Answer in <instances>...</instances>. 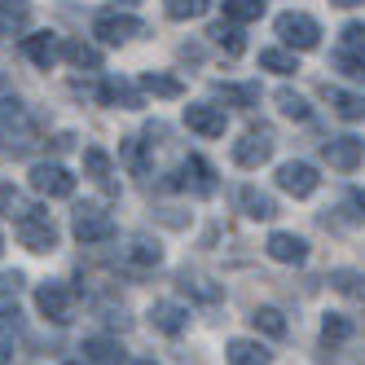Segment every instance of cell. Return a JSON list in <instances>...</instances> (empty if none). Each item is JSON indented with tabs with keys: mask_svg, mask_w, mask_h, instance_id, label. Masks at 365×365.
I'll return each instance as SVG.
<instances>
[{
	"mask_svg": "<svg viewBox=\"0 0 365 365\" xmlns=\"http://www.w3.org/2000/svg\"><path fill=\"white\" fill-rule=\"evenodd\" d=\"M71 233L84 247L110 242L115 238V216L106 212V207H97V202H80V207H75V216H71Z\"/></svg>",
	"mask_w": 365,
	"mask_h": 365,
	"instance_id": "6da1fadb",
	"label": "cell"
},
{
	"mask_svg": "<svg viewBox=\"0 0 365 365\" xmlns=\"http://www.w3.org/2000/svg\"><path fill=\"white\" fill-rule=\"evenodd\" d=\"M273 31L282 36L286 48H295V53H308V48H317V44H322L317 18H312V14H299V9H286V14L273 22Z\"/></svg>",
	"mask_w": 365,
	"mask_h": 365,
	"instance_id": "7a4b0ae2",
	"label": "cell"
},
{
	"mask_svg": "<svg viewBox=\"0 0 365 365\" xmlns=\"http://www.w3.org/2000/svg\"><path fill=\"white\" fill-rule=\"evenodd\" d=\"M31 137H36V119L27 115L22 101L5 97V101H0V145H5V150H27Z\"/></svg>",
	"mask_w": 365,
	"mask_h": 365,
	"instance_id": "3957f363",
	"label": "cell"
},
{
	"mask_svg": "<svg viewBox=\"0 0 365 365\" xmlns=\"http://www.w3.org/2000/svg\"><path fill=\"white\" fill-rule=\"evenodd\" d=\"M141 31H145V22H141L137 14L106 9V14H97V18H93V36H97L101 44H128V40L141 36Z\"/></svg>",
	"mask_w": 365,
	"mask_h": 365,
	"instance_id": "277c9868",
	"label": "cell"
},
{
	"mask_svg": "<svg viewBox=\"0 0 365 365\" xmlns=\"http://www.w3.org/2000/svg\"><path fill=\"white\" fill-rule=\"evenodd\" d=\"M14 229H18V242L27 247V251H36V255L58 251V225H53V216H48V212H36L27 220H18Z\"/></svg>",
	"mask_w": 365,
	"mask_h": 365,
	"instance_id": "5b68a950",
	"label": "cell"
},
{
	"mask_svg": "<svg viewBox=\"0 0 365 365\" xmlns=\"http://www.w3.org/2000/svg\"><path fill=\"white\" fill-rule=\"evenodd\" d=\"M273 159V133H264V128H251V133H242L238 141H233V163L255 172V168H264Z\"/></svg>",
	"mask_w": 365,
	"mask_h": 365,
	"instance_id": "8992f818",
	"label": "cell"
},
{
	"mask_svg": "<svg viewBox=\"0 0 365 365\" xmlns=\"http://www.w3.org/2000/svg\"><path fill=\"white\" fill-rule=\"evenodd\" d=\"M334 66L348 71V75H365V27H361V22H348V27L339 31Z\"/></svg>",
	"mask_w": 365,
	"mask_h": 365,
	"instance_id": "52a82bcc",
	"label": "cell"
},
{
	"mask_svg": "<svg viewBox=\"0 0 365 365\" xmlns=\"http://www.w3.org/2000/svg\"><path fill=\"white\" fill-rule=\"evenodd\" d=\"M36 308H40V317H48L53 326L71 322V308H75L71 286L66 282H40L36 286Z\"/></svg>",
	"mask_w": 365,
	"mask_h": 365,
	"instance_id": "ba28073f",
	"label": "cell"
},
{
	"mask_svg": "<svg viewBox=\"0 0 365 365\" xmlns=\"http://www.w3.org/2000/svg\"><path fill=\"white\" fill-rule=\"evenodd\" d=\"M31 190H36L40 198H71V194H75V176H71V168L44 159V163L31 168Z\"/></svg>",
	"mask_w": 365,
	"mask_h": 365,
	"instance_id": "9c48e42d",
	"label": "cell"
},
{
	"mask_svg": "<svg viewBox=\"0 0 365 365\" xmlns=\"http://www.w3.org/2000/svg\"><path fill=\"white\" fill-rule=\"evenodd\" d=\"M185 128L207 141H216V137H225L229 115H225V106H212V101H194V106H185Z\"/></svg>",
	"mask_w": 365,
	"mask_h": 365,
	"instance_id": "30bf717a",
	"label": "cell"
},
{
	"mask_svg": "<svg viewBox=\"0 0 365 365\" xmlns=\"http://www.w3.org/2000/svg\"><path fill=\"white\" fill-rule=\"evenodd\" d=\"M317 185H322V176H317V168H312V163L291 159V163H282V168H277V190H286L291 198L317 194Z\"/></svg>",
	"mask_w": 365,
	"mask_h": 365,
	"instance_id": "8fae6325",
	"label": "cell"
},
{
	"mask_svg": "<svg viewBox=\"0 0 365 365\" xmlns=\"http://www.w3.org/2000/svg\"><path fill=\"white\" fill-rule=\"evenodd\" d=\"M22 58L40 71H53L62 62V40L53 31H31V36H22Z\"/></svg>",
	"mask_w": 365,
	"mask_h": 365,
	"instance_id": "7c38bea8",
	"label": "cell"
},
{
	"mask_svg": "<svg viewBox=\"0 0 365 365\" xmlns=\"http://www.w3.org/2000/svg\"><path fill=\"white\" fill-rule=\"evenodd\" d=\"M322 154H326V163H330L334 172H356L361 159H365V141H361V137H330V141L322 145Z\"/></svg>",
	"mask_w": 365,
	"mask_h": 365,
	"instance_id": "4fadbf2b",
	"label": "cell"
},
{
	"mask_svg": "<svg viewBox=\"0 0 365 365\" xmlns=\"http://www.w3.org/2000/svg\"><path fill=\"white\" fill-rule=\"evenodd\" d=\"M123 259L137 273H154V269L163 264V247H159V238H150V233H133L128 247H123Z\"/></svg>",
	"mask_w": 365,
	"mask_h": 365,
	"instance_id": "5bb4252c",
	"label": "cell"
},
{
	"mask_svg": "<svg viewBox=\"0 0 365 365\" xmlns=\"http://www.w3.org/2000/svg\"><path fill=\"white\" fill-rule=\"evenodd\" d=\"M93 97L101 101V106H119V110H141V106H145L141 93L128 84V80H115V75H106V80L93 88Z\"/></svg>",
	"mask_w": 365,
	"mask_h": 365,
	"instance_id": "9a60e30c",
	"label": "cell"
},
{
	"mask_svg": "<svg viewBox=\"0 0 365 365\" xmlns=\"http://www.w3.org/2000/svg\"><path fill=\"white\" fill-rule=\"evenodd\" d=\"M180 185L194 190L198 198H212L216 194V168L202 159V154H190L185 163H180Z\"/></svg>",
	"mask_w": 365,
	"mask_h": 365,
	"instance_id": "2e32d148",
	"label": "cell"
},
{
	"mask_svg": "<svg viewBox=\"0 0 365 365\" xmlns=\"http://www.w3.org/2000/svg\"><path fill=\"white\" fill-rule=\"evenodd\" d=\"M145 317H150V326L159 330V334H180V330L190 326V308L176 304V299H154Z\"/></svg>",
	"mask_w": 365,
	"mask_h": 365,
	"instance_id": "e0dca14e",
	"label": "cell"
},
{
	"mask_svg": "<svg viewBox=\"0 0 365 365\" xmlns=\"http://www.w3.org/2000/svg\"><path fill=\"white\" fill-rule=\"evenodd\" d=\"M264 251H269V259H277V264H304L308 259V242L299 238V233H286V229L269 233Z\"/></svg>",
	"mask_w": 365,
	"mask_h": 365,
	"instance_id": "ac0fdd59",
	"label": "cell"
},
{
	"mask_svg": "<svg viewBox=\"0 0 365 365\" xmlns=\"http://www.w3.org/2000/svg\"><path fill=\"white\" fill-rule=\"evenodd\" d=\"M80 352H84V361H93V365H128L123 344H119V339H110V334H88L84 344H80Z\"/></svg>",
	"mask_w": 365,
	"mask_h": 365,
	"instance_id": "d6986e66",
	"label": "cell"
},
{
	"mask_svg": "<svg viewBox=\"0 0 365 365\" xmlns=\"http://www.w3.org/2000/svg\"><path fill=\"white\" fill-rule=\"evenodd\" d=\"M322 97L330 101V110H334L339 119H348V123L365 119V97H361V93H348V88H339V84H326Z\"/></svg>",
	"mask_w": 365,
	"mask_h": 365,
	"instance_id": "ffe728a7",
	"label": "cell"
},
{
	"mask_svg": "<svg viewBox=\"0 0 365 365\" xmlns=\"http://www.w3.org/2000/svg\"><path fill=\"white\" fill-rule=\"evenodd\" d=\"M36 212H44V207L40 202H31L27 194H22V190H14V185H0V216H5V220H27V216H36Z\"/></svg>",
	"mask_w": 365,
	"mask_h": 365,
	"instance_id": "44dd1931",
	"label": "cell"
},
{
	"mask_svg": "<svg viewBox=\"0 0 365 365\" xmlns=\"http://www.w3.org/2000/svg\"><path fill=\"white\" fill-rule=\"evenodd\" d=\"M238 207H242L251 220H273V216H277L273 194H264L259 185H242V190H238Z\"/></svg>",
	"mask_w": 365,
	"mask_h": 365,
	"instance_id": "7402d4cb",
	"label": "cell"
},
{
	"mask_svg": "<svg viewBox=\"0 0 365 365\" xmlns=\"http://www.w3.org/2000/svg\"><path fill=\"white\" fill-rule=\"evenodd\" d=\"M84 176L110 190V185H115V159H110L101 145H88V150H84Z\"/></svg>",
	"mask_w": 365,
	"mask_h": 365,
	"instance_id": "603a6c76",
	"label": "cell"
},
{
	"mask_svg": "<svg viewBox=\"0 0 365 365\" xmlns=\"http://www.w3.org/2000/svg\"><path fill=\"white\" fill-rule=\"evenodd\" d=\"M225 356H229V365H269V348L259 339H229Z\"/></svg>",
	"mask_w": 365,
	"mask_h": 365,
	"instance_id": "cb8c5ba5",
	"label": "cell"
},
{
	"mask_svg": "<svg viewBox=\"0 0 365 365\" xmlns=\"http://www.w3.org/2000/svg\"><path fill=\"white\" fill-rule=\"evenodd\" d=\"M141 93H150V97H163V101H176V97H185V84H180L176 75L145 71V75H141Z\"/></svg>",
	"mask_w": 365,
	"mask_h": 365,
	"instance_id": "d4e9b609",
	"label": "cell"
},
{
	"mask_svg": "<svg viewBox=\"0 0 365 365\" xmlns=\"http://www.w3.org/2000/svg\"><path fill=\"white\" fill-rule=\"evenodd\" d=\"M62 62H71L75 71H101V53L88 40H62Z\"/></svg>",
	"mask_w": 365,
	"mask_h": 365,
	"instance_id": "484cf974",
	"label": "cell"
},
{
	"mask_svg": "<svg viewBox=\"0 0 365 365\" xmlns=\"http://www.w3.org/2000/svg\"><path fill=\"white\" fill-rule=\"evenodd\" d=\"M31 27V14L22 0H0V36H22Z\"/></svg>",
	"mask_w": 365,
	"mask_h": 365,
	"instance_id": "4316f807",
	"label": "cell"
},
{
	"mask_svg": "<svg viewBox=\"0 0 365 365\" xmlns=\"http://www.w3.org/2000/svg\"><path fill=\"white\" fill-rule=\"evenodd\" d=\"M251 326H255L259 334H269V339H286V330H291V326H286V317H282L277 308H269V304L251 312Z\"/></svg>",
	"mask_w": 365,
	"mask_h": 365,
	"instance_id": "83f0119b",
	"label": "cell"
},
{
	"mask_svg": "<svg viewBox=\"0 0 365 365\" xmlns=\"http://www.w3.org/2000/svg\"><path fill=\"white\" fill-rule=\"evenodd\" d=\"M259 66L273 71V75H295L299 58H295V48H264V53H259Z\"/></svg>",
	"mask_w": 365,
	"mask_h": 365,
	"instance_id": "f1b7e54d",
	"label": "cell"
},
{
	"mask_svg": "<svg viewBox=\"0 0 365 365\" xmlns=\"http://www.w3.org/2000/svg\"><path fill=\"white\" fill-rule=\"evenodd\" d=\"M273 101H277V110H282L286 119H299V123H304V119L312 115V106H308V97H299L295 88H277V93H273Z\"/></svg>",
	"mask_w": 365,
	"mask_h": 365,
	"instance_id": "f546056e",
	"label": "cell"
},
{
	"mask_svg": "<svg viewBox=\"0 0 365 365\" xmlns=\"http://www.w3.org/2000/svg\"><path fill=\"white\" fill-rule=\"evenodd\" d=\"M180 291L194 295V299H202V304H216V299H220V286H212L202 273H190V269L180 273Z\"/></svg>",
	"mask_w": 365,
	"mask_h": 365,
	"instance_id": "4dcf8cb0",
	"label": "cell"
},
{
	"mask_svg": "<svg viewBox=\"0 0 365 365\" xmlns=\"http://www.w3.org/2000/svg\"><path fill=\"white\" fill-rule=\"evenodd\" d=\"M207 9H212V0H163V14H168L172 22H194V18H202Z\"/></svg>",
	"mask_w": 365,
	"mask_h": 365,
	"instance_id": "1f68e13d",
	"label": "cell"
},
{
	"mask_svg": "<svg viewBox=\"0 0 365 365\" xmlns=\"http://www.w3.org/2000/svg\"><path fill=\"white\" fill-rule=\"evenodd\" d=\"M225 5V22H255L259 14H264V0H220Z\"/></svg>",
	"mask_w": 365,
	"mask_h": 365,
	"instance_id": "d6a6232c",
	"label": "cell"
},
{
	"mask_svg": "<svg viewBox=\"0 0 365 365\" xmlns=\"http://www.w3.org/2000/svg\"><path fill=\"white\" fill-rule=\"evenodd\" d=\"M207 36H212V40H216L220 48H225L229 58H238L242 48H247V40H242V31H238V22H220V27H212Z\"/></svg>",
	"mask_w": 365,
	"mask_h": 365,
	"instance_id": "836d02e7",
	"label": "cell"
},
{
	"mask_svg": "<svg viewBox=\"0 0 365 365\" xmlns=\"http://www.w3.org/2000/svg\"><path fill=\"white\" fill-rule=\"evenodd\" d=\"M352 317H344V312H326V322H322V339L326 344H348L352 339Z\"/></svg>",
	"mask_w": 365,
	"mask_h": 365,
	"instance_id": "e575fe53",
	"label": "cell"
},
{
	"mask_svg": "<svg viewBox=\"0 0 365 365\" xmlns=\"http://www.w3.org/2000/svg\"><path fill=\"white\" fill-rule=\"evenodd\" d=\"M216 97H225V101H233V106H259V88L255 84H216Z\"/></svg>",
	"mask_w": 365,
	"mask_h": 365,
	"instance_id": "d590c367",
	"label": "cell"
},
{
	"mask_svg": "<svg viewBox=\"0 0 365 365\" xmlns=\"http://www.w3.org/2000/svg\"><path fill=\"white\" fill-rule=\"evenodd\" d=\"M22 326V308L9 291H0V330H18Z\"/></svg>",
	"mask_w": 365,
	"mask_h": 365,
	"instance_id": "8d00e7d4",
	"label": "cell"
},
{
	"mask_svg": "<svg viewBox=\"0 0 365 365\" xmlns=\"http://www.w3.org/2000/svg\"><path fill=\"white\" fill-rule=\"evenodd\" d=\"M123 168H128V172H137V176H141V172H150L145 150H141V141H137V137H128V141H123Z\"/></svg>",
	"mask_w": 365,
	"mask_h": 365,
	"instance_id": "74e56055",
	"label": "cell"
},
{
	"mask_svg": "<svg viewBox=\"0 0 365 365\" xmlns=\"http://www.w3.org/2000/svg\"><path fill=\"white\" fill-rule=\"evenodd\" d=\"M330 282H334V291H344V295H352V299L365 304V277H356V273H330Z\"/></svg>",
	"mask_w": 365,
	"mask_h": 365,
	"instance_id": "f35d334b",
	"label": "cell"
},
{
	"mask_svg": "<svg viewBox=\"0 0 365 365\" xmlns=\"http://www.w3.org/2000/svg\"><path fill=\"white\" fill-rule=\"evenodd\" d=\"M22 282H27V277H22L18 269H14V273H0V291H9V295H18V286H22Z\"/></svg>",
	"mask_w": 365,
	"mask_h": 365,
	"instance_id": "ab89813d",
	"label": "cell"
},
{
	"mask_svg": "<svg viewBox=\"0 0 365 365\" xmlns=\"http://www.w3.org/2000/svg\"><path fill=\"white\" fill-rule=\"evenodd\" d=\"M348 202H352V207H356V212L365 216V190H352V194H348Z\"/></svg>",
	"mask_w": 365,
	"mask_h": 365,
	"instance_id": "60d3db41",
	"label": "cell"
},
{
	"mask_svg": "<svg viewBox=\"0 0 365 365\" xmlns=\"http://www.w3.org/2000/svg\"><path fill=\"white\" fill-rule=\"evenodd\" d=\"M0 365H14V352H9L5 344H0Z\"/></svg>",
	"mask_w": 365,
	"mask_h": 365,
	"instance_id": "b9f144b4",
	"label": "cell"
},
{
	"mask_svg": "<svg viewBox=\"0 0 365 365\" xmlns=\"http://www.w3.org/2000/svg\"><path fill=\"white\" fill-rule=\"evenodd\" d=\"M330 5H339V9H352V5H365V0H330Z\"/></svg>",
	"mask_w": 365,
	"mask_h": 365,
	"instance_id": "7bdbcfd3",
	"label": "cell"
},
{
	"mask_svg": "<svg viewBox=\"0 0 365 365\" xmlns=\"http://www.w3.org/2000/svg\"><path fill=\"white\" fill-rule=\"evenodd\" d=\"M115 5H123V9H133V5H141V0H115Z\"/></svg>",
	"mask_w": 365,
	"mask_h": 365,
	"instance_id": "ee69618b",
	"label": "cell"
},
{
	"mask_svg": "<svg viewBox=\"0 0 365 365\" xmlns=\"http://www.w3.org/2000/svg\"><path fill=\"white\" fill-rule=\"evenodd\" d=\"M133 365H159V361H150V356H145V361H133Z\"/></svg>",
	"mask_w": 365,
	"mask_h": 365,
	"instance_id": "f6af8a7d",
	"label": "cell"
},
{
	"mask_svg": "<svg viewBox=\"0 0 365 365\" xmlns=\"http://www.w3.org/2000/svg\"><path fill=\"white\" fill-rule=\"evenodd\" d=\"M66 365H93V361H66Z\"/></svg>",
	"mask_w": 365,
	"mask_h": 365,
	"instance_id": "bcb514c9",
	"label": "cell"
},
{
	"mask_svg": "<svg viewBox=\"0 0 365 365\" xmlns=\"http://www.w3.org/2000/svg\"><path fill=\"white\" fill-rule=\"evenodd\" d=\"M0 255H5V233H0Z\"/></svg>",
	"mask_w": 365,
	"mask_h": 365,
	"instance_id": "7dc6e473",
	"label": "cell"
}]
</instances>
